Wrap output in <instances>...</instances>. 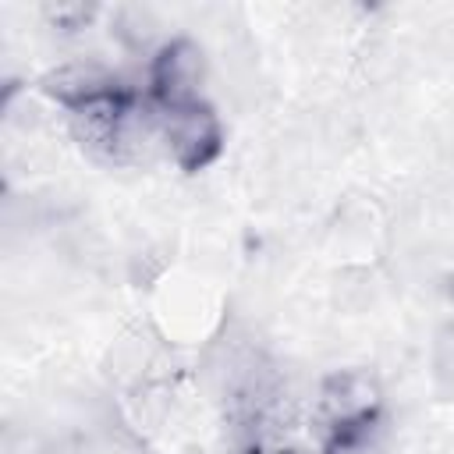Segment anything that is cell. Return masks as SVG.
I'll return each instance as SVG.
<instances>
[{"instance_id":"obj_1","label":"cell","mask_w":454,"mask_h":454,"mask_svg":"<svg viewBox=\"0 0 454 454\" xmlns=\"http://www.w3.org/2000/svg\"><path fill=\"white\" fill-rule=\"evenodd\" d=\"M153 135L181 170H202L220 156V121L195 78V50L170 43L156 53L145 89Z\"/></svg>"},{"instance_id":"obj_2","label":"cell","mask_w":454,"mask_h":454,"mask_svg":"<svg viewBox=\"0 0 454 454\" xmlns=\"http://www.w3.org/2000/svg\"><path fill=\"white\" fill-rule=\"evenodd\" d=\"M380 429V408L372 397L362 401H340V408L326 422L323 454H369Z\"/></svg>"}]
</instances>
